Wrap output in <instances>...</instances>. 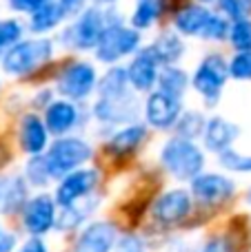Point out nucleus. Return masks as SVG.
<instances>
[{"instance_id":"18","label":"nucleus","mask_w":251,"mask_h":252,"mask_svg":"<svg viewBox=\"0 0 251 252\" xmlns=\"http://www.w3.org/2000/svg\"><path fill=\"white\" fill-rule=\"evenodd\" d=\"M127 80L136 91H151L158 80V62L149 49L140 51L127 69Z\"/></svg>"},{"instance_id":"24","label":"nucleus","mask_w":251,"mask_h":252,"mask_svg":"<svg viewBox=\"0 0 251 252\" xmlns=\"http://www.w3.org/2000/svg\"><path fill=\"white\" fill-rule=\"evenodd\" d=\"M149 51H151V56L156 58L158 64H173V62L182 56V42L178 35L165 33L151 44Z\"/></svg>"},{"instance_id":"30","label":"nucleus","mask_w":251,"mask_h":252,"mask_svg":"<svg viewBox=\"0 0 251 252\" xmlns=\"http://www.w3.org/2000/svg\"><path fill=\"white\" fill-rule=\"evenodd\" d=\"M160 7H163L160 0H138V7H136L133 18H131L133 27H138V29H147V27L158 18Z\"/></svg>"},{"instance_id":"21","label":"nucleus","mask_w":251,"mask_h":252,"mask_svg":"<svg viewBox=\"0 0 251 252\" xmlns=\"http://www.w3.org/2000/svg\"><path fill=\"white\" fill-rule=\"evenodd\" d=\"M145 137H147L145 124H127L125 128L116 130V133L111 135L107 148H109V153H114V155H127V153L136 151V148L145 142Z\"/></svg>"},{"instance_id":"36","label":"nucleus","mask_w":251,"mask_h":252,"mask_svg":"<svg viewBox=\"0 0 251 252\" xmlns=\"http://www.w3.org/2000/svg\"><path fill=\"white\" fill-rule=\"evenodd\" d=\"M198 252H234V246H231V241L227 237L218 235V237H209Z\"/></svg>"},{"instance_id":"33","label":"nucleus","mask_w":251,"mask_h":252,"mask_svg":"<svg viewBox=\"0 0 251 252\" xmlns=\"http://www.w3.org/2000/svg\"><path fill=\"white\" fill-rule=\"evenodd\" d=\"M114 252H147V244L142 237L133 235V232H125L116 239Z\"/></svg>"},{"instance_id":"2","label":"nucleus","mask_w":251,"mask_h":252,"mask_svg":"<svg viewBox=\"0 0 251 252\" xmlns=\"http://www.w3.org/2000/svg\"><path fill=\"white\" fill-rule=\"evenodd\" d=\"M47 168L51 173V179H60L67 173L84 166L93 157V148L89 142H84L83 137H69L62 135L58 137L51 146H47V151L42 153Z\"/></svg>"},{"instance_id":"9","label":"nucleus","mask_w":251,"mask_h":252,"mask_svg":"<svg viewBox=\"0 0 251 252\" xmlns=\"http://www.w3.org/2000/svg\"><path fill=\"white\" fill-rule=\"evenodd\" d=\"M56 201L49 195L29 197L22 206V228L31 237H42L56 223Z\"/></svg>"},{"instance_id":"10","label":"nucleus","mask_w":251,"mask_h":252,"mask_svg":"<svg viewBox=\"0 0 251 252\" xmlns=\"http://www.w3.org/2000/svg\"><path fill=\"white\" fill-rule=\"evenodd\" d=\"M191 197L203 204H225L236 195V182L220 173H200L191 179Z\"/></svg>"},{"instance_id":"38","label":"nucleus","mask_w":251,"mask_h":252,"mask_svg":"<svg viewBox=\"0 0 251 252\" xmlns=\"http://www.w3.org/2000/svg\"><path fill=\"white\" fill-rule=\"evenodd\" d=\"M44 2H49V0H11V7L18 11H36Z\"/></svg>"},{"instance_id":"44","label":"nucleus","mask_w":251,"mask_h":252,"mask_svg":"<svg viewBox=\"0 0 251 252\" xmlns=\"http://www.w3.org/2000/svg\"><path fill=\"white\" fill-rule=\"evenodd\" d=\"M0 232H2V230H0Z\"/></svg>"},{"instance_id":"28","label":"nucleus","mask_w":251,"mask_h":252,"mask_svg":"<svg viewBox=\"0 0 251 252\" xmlns=\"http://www.w3.org/2000/svg\"><path fill=\"white\" fill-rule=\"evenodd\" d=\"M205 122H207V120H205L203 113H198V111H187V113H180L178 122L173 124L176 126V135L178 137H185V139L198 137V135H203Z\"/></svg>"},{"instance_id":"4","label":"nucleus","mask_w":251,"mask_h":252,"mask_svg":"<svg viewBox=\"0 0 251 252\" xmlns=\"http://www.w3.org/2000/svg\"><path fill=\"white\" fill-rule=\"evenodd\" d=\"M58 182L60 184L56 188L53 201H56L58 208H65V206H71L91 195L96 190L98 182H100V173H98V168H76L67 173L65 177H60Z\"/></svg>"},{"instance_id":"23","label":"nucleus","mask_w":251,"mask_h":252,"mask_svg":"<svg viewBox=\"0 0 251 252\" xmlns=\"http://www.w3.org/2000/svg\"><path fill=\"white\" fill-rule=\"evenodd\" d=\"M209 16H211V13H209L205 7L191 4V7H185L182 11H178L176 27H178V31L185 35H200L203 27L207 25Z\"/></svg>"},{"instance_id":"19","label":"nucleus","mask_w":251,"mask_h":252,"mask_svg":"<svg viewBox=\"0 0 251 252\" xmlns=\"http://www.w3.org/2000/svg\"><path fill=\"white\" fill-rule=\"evenodd\" d=\"M27 195V182L20 175H9L0 177V215H13L22 210Z\"/></svg>"},{"instance_id":"22","label":"nucleus","mask_w":251,"mask_h":252,"mask_svg":"<svg viewBox=\"0 0 251 252\" xmlns=\"http://www.w3.org/2000/svg\"><path fill=\"white\" fill-rule=\"evenodd\" d=\"M156 84H158V89L163 93H167V95L178 97V100H180V97L185 95L187 87H189V78H187V73L182 69H176V66L167 64L158 73V80H156Z\"/></svg>"},{"instance_id":"11","label":"nucleus","mask_w":251,"mask_h":252,"mask_svg":"<svg viewBox=\"0 0 251 252\" xmlns=\"http://www.w3.org/2000/svg\"><path fill=\"white\" fill-rule=\"evenodd\" d=\"M98 78L96 69L87 62H76L69 64L58 78V91L67 97V100H84L89 93L96 89Z\"/></svg>"},{"instance_id":"42","label":"nucleus","mask_w":251,"mask_h":252,"mask_svg":"<svg viewBox=\"0 0 251 252\" xmlns=\"http://www.w3.org/2000/svg\"><path fill=\"white\" fill-rule=\"evenodd\" d=\"M98 2H114V0H98Z\"/></svg>"},{"instance_id":"32","label":"nucleus","mask_w":251,"mask_h":252,"mask_svg":"<svg viewBox=\"0 0 251 252\" xmlns=\"http://www.w3.org/2000/svg\"><path fill=\"white\" fill-rule=\"evenodd\" d=\"M227 71L236 80H251V51H240L227 64Z\"/></svg>"},{"instance_id":"14","label":"nucleus","mask_w":251,"mask_h":252,"mask_svg":"<svg viewBox=\"0 0 251 252\" xmlns=\"http://www.w3.org/2000/svg\"><path fill=\"white\" fill-rule=\"evenodd\" d=\"M105 27V16L98 9H89L74 27L65 31V42L76 49H91L98 44Z\"/></svg>"},{"instance_id":"1","label":"nucleus","mask_w":251,"mask_h":252,"mask_svg":"<svg viewBox=\"0 0 251 252\" xmlns=\"http://www.w3.org/2000/svg\"><path fill=\"white\" fill-rule=\"evenodd\" d=\"M160 164L178 182H191L205 170V153L194 139L171 137L160 148Z\"/></svg>"},{"instance_id":"29","label":"nucleus","mask_w":251,"mask_h":252,"mask_svg":"<svg viewBox=\"0 0 251 252\" xmlns=\"http://www.w3.org/2000/svg\"><path fill=\"white\" fill-rule=\"evenodd\" d=\"M218 161H220V166L225 170H229V173L251 175V155L236 151L234 146L227 148V151H222L220 155H218Z\"/></svg>"},{"instance_id":"26","label":"nucleus","mask_w":251,"mask_h":252,"mask_svg":"<svg viewBox=\"0 0 251 252\" xmlns=\"http://www.w3.org/2000/svg\"><path fill=\"white\" fill-rule=\"evenodd\" d=\"M62 18H65V13H62L60 4L49 0V2L40 4V7L34 11V16H31V29H34L36 33H42V31L53 29Z\"/></svg>"},{"instance_id":"5","label":"nucleus","mask_w":251,"mask_h":252,"mask_svg":"<svg viewBox=\"0 0 251 252\" xmlns=\"http://www.w3.org/2000/svg\"><path fill=\"white\" fill-rule=\"evenodd\" d=\"M140 44V35L133 29H125L118 22L116 25H107L102 31L100 40L96 44V56L100 62H118L123 56L133 53Z\"/></svg>"},{"instance_id":"37","label":"nucleus","mask_w":251,"mask_h":252,"mask_svg":"<svg viewBox=\"0 0 251 252\" xmlns=\"http://www.w3.org/2000/svg\"><path fill=\"white\" fill-rule=\"evenodd\" d=\"M18 252H49V248L42 241V237H29Z\"/></svg>"},{"instance_id":"40","label":"nucleus","mask_w":251,"mask_h":252,"mask_svg":"<svg viewBox=\"0 0 251 252\" xmlns=\"http://www.w3.org/2000/svg\"><path fill=\"white\" fill-rule=\"evenodd\" d=\"M18 239L13 232H0V252H11L16 248Z\"/></svg>"},{"instance_id":"25","label":"nucleus","mask_w":251,"mask_h":252,"mask_svg":"<svg viewBox=\"0 0 251 252\" xmlns=\"http://www.w3.org/2000/svg\"><path fill=\"white\" fill-rule=\"evenodd\" d=\"M98 87V93L100 97H116L123 95V93L129 91V80H127V69L123 66H114V69L107 71V75L100 80Z\"/></svg>"},{"instance_id":"35","label":"nucleus","mask_w":251,"mask_h":252,"mask_svg":"<svg viewBox=\"0 0 251 252\" xmlns=\"http://www.w3.org/2000/svg\"><path fill=\"white\" fill-rule=\"evenodd\" d=\"M220 9L231 20H243L251 11V0H220Z\"/></svg>"},{"instance_id":"27","label":"nucleus","mask_w":251,"mask_h":252,"mask_svg":"<svg viewBox=\"0 0 251 252\" xmlns=\"http://www.w3.org/2000/svg\"><path fill=\"white\" fill-rule=\"evenodd\" d=\"M25 182L36 188H44L53 182L51 173H49V168H47V161H44V155L29 157V161H27V166H25Z\"/></svg>"},{"instance_id":"16","label":"nucleus","mask_w":251,"mask_h":252,"mask_svg":"<svg viewBox=\"0 0 251 252\" xmlns=\"http://www.w3.org/2000/svg\"><path fill=\"white\" fill-rule=\"evenodd\" d=\"M78 120H80V111L74 102L69 100H51L44 109V126L51 135L56 137H62L67 135L69 130H74L78 126Z\"/></svg>"},{"instance_id":"17","label":"nucleus","mask_w":251,"mask_h":252,"mask_svg":"<svg viewBox=\"0 0 251 252\" xmlns=\"http://www.w3.org/2000/svg\"><path fill=\"white\" fill-rule=\"evenodd\" d=\"M18 142H20L22 153L27 155H42L49 146V130L44 122L36 113H29L20 120L18 128Z\"/></svg>"},{"instance_id":"20","label":"nucleus","mask_w":251,"mask_h":252,"mask_svg":"<svg viewBox=\"0 0 251 252\" xmlns=\"http://www.w3.org/2000/svg\"><path fill=\"white\" fill-rule=\"evenodd\" d=\"M96 208H98L96 197H93V199H87V197H84V199L76 201V204L65 206V208H60V213H56V223H53V228L60 232L76 230V228H80L89 217H91V213Z\"/></svg>"},{"instance_id":"15","label":"nucleus","mask_w":251,"mask_h":252,"mask_svg":"<svg viewBox=\"0 0 251 252\" xmlns=\"http://www.w3.org/2000/svg\"><path fill=\"white\" fill-rule=\"evenodd\" d=\"M238 137H240V126L229 122V120H225V118H220V115H216V118L205 122L203 139H205V148H207L209 153L220 155L222 151L234 146V142Z\"/></svg>"},{"instance_id":"41","label":"nucleus","mask_w":251,"mask_h":252,"mask_svg":"<svg viewBox=\"0 0 251 252\" xmlns=\"http://www.w3.org/2000/svg\"><path fill=\"white\" fill-rule=\"evenodd\" d=\"M247 201L251 204V188H249V192H247Z\"/></svg>"},{"instance_id":"31","label":"nucleus","mask_w":251,"mask_h":252,"mask_svg":"<svg viewBox=\"0 0 251 252\" xmlns=\"http://www.w3.org/2000/svg\"><path fill=\"white\" fill-rule=\"evenodd\" d=\"M229 40L238 51H251V20H236V25L229 29Z\"/></svg>"},{"instance_id":"12","label":"nucleus","mask_w":251,"mask_h":252,"mask_svg":"<svg viewBox=\"0 0 251 252\" xmlns=\"http://www.w3.org/2000/svg\"><path fill=\"white\" fill-rule=\"evenodd\" d=\"M118 235V226L114 221L96 219V221L87 223L84 230L78 235L74 252H114Z\"/></svg>"},{"instance_id":"39","label":"nucleus","mask_w":251,"mask_h":252,"mask_svg":"<svg viewBox=\"0 0 251 252\" xmlns=\"http://www.w3.org/2000/svg\"><path fill=\"white\" fill-rule=\"evenodd\" d=\"M60 9H62V13L65 16H76V13L83 9V4H84V0H60Z\"/></svg>"},{"instance_id":"6","label":"nucleus","mask_w":251,"mask_h":252,"mask_svg":"<svg viewBox=\"0 0 251 252\" xmlns=\"http://www.w3.org/2000/svg\"><path fill=\"white\" fill-rule=\"evenodd\" d=\"M191 208H194V197L185 188H171L165 190L156 201L151 204V217L163 226H171V223H180L189 217Z\"/></svg>"},{"instance_id":"3","label":"nucleus","mask_w":251,"mask_h":252,"mask_svg":"<svg viewBox=\"0 0 251 252\" xmlns=\"http://www.w3.org/2000/svg\"><path fill=\"white\" fill-rule=\"evenodd\" d=\"M51 42L44 38L16 42L2 56V69L11 75H27L51 58Z\"/></svg>"},{"instance_id":"34","label":"nucleus","mask_w":251,"mask_h":252,"mask_svg":"<svg viewBox=\"0 0 251 252\" xmlns=\"http://www.w3.org/2000/svg\"><path fill=\"white\" fill-rule=\"evenodd\" d=\"M227 33H229V25H227L220 16H209L207 25H205L203 31H200V35H203V38H209V40H222Z\"/></svg>"},{"instance_id":"43","label":"nucleus","mask_w":251,"mask_h":252,"mask_svg":"<svg viewBox=\"0 0 251 252\" xmlns=\"http://www.w3.org/2000/svg\"><path fill=\"white\" fill-rule=\"evenodd\" d=\"M203 2H211V0H203Z\"/></svg>"},{"instance_id":"8","label":"nucleus","mask_w":251,"mask_h":252,"mask_svg":"<svg viewBox=\"0 0 251 252\" xmlns=\"http://www.w3.org/2000/svg\"><path fill=\"white\" fill-rule=\"evenodd\" d=\"M140 104L133 97L131 91L123 93L116 97H98L93 104V118L102 124H131L138 120Z\"/></svg>"},{"instance_id":"13","label":"nucleus","mask_w":251,"mask_h":252,"mask_svg":"<svg viewBox=\"0 0 251 252\" xmlns=\"http://www.w3.org/2000/svg\"><path fill=\"white\" fill-rule=\"evenodd\" d=\"M182 113V106L178 97H171L163 91H156L147 97L145 102V118L147 124L154 126L158 130H167L173 128V124L178 122Z\"/></svg>"},{"instance_id":"7","label":"nucleus","mask_w":251,"mask_h":252,"mask_svg":"<svg viewBox=\"0 0 251 252\" xmlns=\"http://www.w3.org/2000/svg\"><path fill=\"white\" fill-rule=\"evenodd\" d=\"M227 62L220 56H207L194 73V89L207 100V104H216L227 82Z\"/></svg>"}]
</instances>
